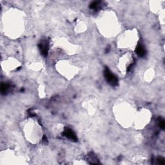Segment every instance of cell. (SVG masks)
<instances>
[{
    "label": "cell",
    "mask_w": 165,
    "mask_h": 165,
    "mask_svg": "<svg viewBox=\"0 0 165 165\" xmlns=\"http://www.w3.org/2000/svg\"><path fill=\"white\" fill-rule=\"evenodd\" d=\"M39 48L41 54L44 56H47L48 51V43L47 41H43L39 45Z\"/></svg>",
    "instance_id": "2"
},
{
    "label": "cell",
    "mask_w": 165,
    "mask_h": 165,
    "mask_svg": "<svg viewBox=\"0 0 165 165\" xmlns=\"http://www.w3.org/2000/svg\"><path fill=\"white\" fill-rule=\"evenodd\" d=\"M157 161L158 162H159L160 164H164V159H162V158H158Z\"/></svg>",
    "instance_id": "8"
},
{
    "label": "cell",
    "mask_w": 165,
    "mask_h": 165,
    "mask_svg": "<svg viewBox=\"0 0 165 165\" xmlns=\"http://www.w3.org/2000/svg\"><path fill=\"white\" fill-rule=\"evenodd\" d=\"M9 85L5 84V83H3V84H2V86H1V91H2V93L3 94H6L7 90H9Z\"/></svg>",
    "instance_id": "5"
},
{
    "label": "cell",
    "mask_w": 165,
    "mask_h": 165,
    "mask_svg": "<svg viewBox=\"0 0 165 165\" xmlns=\"http://www.w3.org/2000/svg\"><path fill=\"white\" fill-rule=\"evenodd\" d=\"M99 2H94L92 3L90 5V8L92 9H98L99 5Z\"/></svg>",
    "instance_id": "6"
},
{
    "label": "cell",
    "mask_w": 165,
    "mask_h": 165,
    "mask_svg": "<svg viewBox=\"0 0 165 165\" xmlns=\"http://www.w3.org/2000/svg\"><path fill=\"white\" fill-rule=\"evenodd\" d=\"M104 75H105V79L107 80V81L110 85L116 86L118 84V79H117V77L114 75L108 68H105V70H104Z\"/></svg>",
    "instance_id": "1"
},
{
    "label": "cell",
    "mask_w": 165,
    "mask_h": 165,
    "mask_svg": "<svg viewBox=\"0 0 165 165\" xmlns=\"http://www.w3.org/2000/svg\"><path fill=\"white\" fill-rule=\"evenodd\" d=\"M136 53L140 57H143L146 54V50L144 47L139 44L136 48Z\"/></svg>",
    "instance_id": "4"
},
{
    "label": "cell",
    "mask_w": 165,
    "mask_h": 165,
    "mask_svg": "<svg viewBox=\"0 0 165 165\" xmlns=\"http://www.w3.org/2000/svg\"><path fill=\"white\" fill-rule=\"evenodd\" d=\"M159 126L162 128V129H164L165 127V123L164 121V120H161L160 121H159Z\"/></svg>",
    "instance_id": "7"
},
{
    "label": "cell",
    "mask_w": 165,
    "mask_h": 165,
    "mask_svg": "<svg viewBox=\"0 0 165 165\" xmlns=\"http://www.w3.org/2000/svg\"><path fill=\"white\" fill-rule=\"evenodd\" d=\"M63 135H65V137H66L67 138L72 140V141H77V138L75 133L72 130L68 128H66V129L65 130V131L63 132Z\"/></svg>",
    "instance_id": "3"
}]
</instances>
